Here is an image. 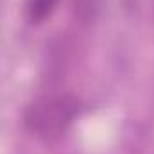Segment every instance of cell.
<instances>
[{
    "mask_svg": "<svg viewBox=\"0 0 154 154\" xmlns=\"http://www.w3.org/2000/svg\"><path fill=\"white\" fill-rule=\"evenodd\" d=\"M79 100L74 95H50L32 102L23 116L25 127L39 140L54 142L65 136L79 115Z\"/></svg>",
    "mask_w": 154,
    "mask_h": 154,
    "instance_id": "6da1fadb",
    "label": "cell"
},
{
    "mask_svg": "<svg viewBox=\"0 0 154 154\" xmlns=\"http://www.w3.org/2000/svg\"><path fill=\"white\" fill-rule=\"evenodd\" d=\"M57 2H59V0H27L25 9H27L29 20H31V22H36V23L47 20V18L54 13Z\"/></svg>",
    "mask_w": 154,
    "mask_h": 154,
    "instance_id": "7a4b0ae2",
    "label": "cell"
}]
</instances>
